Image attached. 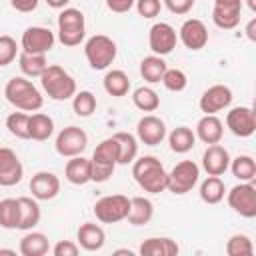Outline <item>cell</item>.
<instances>
[{"mask_svg": "<svg viewBox=\"0 0 256 256\" xmlns=\"http://www.w3.org/2000/svg\"><path fill=\"white\" fill-rule=\"evenodd\" d=\"M132 176L144 192L160 194L168 188V172L156 156H140L132 162Z\"/></svg>", "mask_w": 256, "mask_h": 256, "instance_id": "obj_1", "label": "cell"}, {"mask_svg": "<svg viewBox=\"0 0 256 256\" xmlns=\"http://www.w3.org/2000/svg\"><path fill=\"white\" fill-rule=\"evenodd\" d=\"M4 96L16 110L22 112H38L44 104V96L26 76L10 78L4 86Z\"/></svg>", "mask_w": 256, "mask_h": 256, "instance_id": "obj_2", "label": "cell"}, {"mask_svg": "<svg viewBox=\"0 0 256 256\" xmlns=\"http://www.w3.org/2000/svg\"><path fill=\"white\" fill-rule=\"evenodd\" d=\"M40 84L42 90L48 94V98L56 102L70 100L78 90H76V80L58 64H48L44 72L40 74Z\"/></svg>", "mask_w": 256, "mask_h": 256, "instance_id": "obj_3", "label": "cell"}, {"mask_svg": "<svg viewBox=\"0 0 256 256\" xmlns=\"http://www.w3.org/2000/svg\"><path fill=\"white\" fill-rule=\"evenodd\" d=\"M92 182H106L118 166V144L114 136L104 138L92 152Z\"/></svg>", "mask_w": 256, "mask_h": 256, "instance_id": "obj_4", "label": "cell"}, {"mask_svg": "<svg viewBox=\"0 0 256 256\" xmlns=\"http://www.w3.org/2000/svg\"><path fill=\"white\" fill-rule=\"evenodd\" d=\"M86 36V18L78 8H62L58 14V40L72 48L78 46Z\"/></svg>", "mask_w": 256, "mask_h": 256, "instance_id": "obj_5", "label": "cell"}, {"mask_svg": "<svg viewBox=\"0 0 256 256\" xmlns=\"http://www.w3.org/2000/svg\"><path fill=\"white\" fill-rule=\"evenodd\" d=\"M116 42L106 34H94L84 44V56L92 70H106L116 60Z\"/></svg>", "mask_w": 256, "mask_h": 256, "instance_id": "obj_6", "label": "cell"}, {"mask_svg": "<svg viewBox=\"0 0 256 256\" xmlns=\"http://www.w3.org/2000/svg\"><path fill=\"white\" fill-rule=\"evenodd\" d=\"M128 210H130V198L124 194L102 196L94 204V216L102 224H116L126 220Z\"/></svg>", "mask_w": 256, "mask_h": 256, "instance_id": "obj_7", "label": "cell"}, {"mask_svg": "<svg viewBox=\"0 0 256 256\" xmlns=\"http://www.w3.org/2000/svg\"><path fill=\"white\" fill-rule=\"evenodd\" d=\"M200 178V166L194 160H182L168 172V188L172 194L182 196L188 194Z\"/></svg>", "mask_w": 256, "mask_h": 256, "instance_id": "obj_8", "label": "cell"}, {"mask_svg": "<svg viewBox=\"0 0 256 256\" xmlns=\"http://www.w3.org/2000/svg\"><path fill=\"white\" fill-rule=\"evenodd\" d=\"M226 200L228 206L244 216V218H254L256 216V186L254 182H240L234 188H230V192H226Z\"/></svg>", "mask_w": 256, "mask_h": 256, "instance_id": "obj_9", "label": "cell"}, {"mask_svg": "<svg viewBox=\"0 0 256 256\" xmlns=\"http://www.w3.org/2000/svg\"><path fill=\"white\" fill-rule=\"evenodd\" d=\"M88 146V134L80 128V126H66L58 132L54 148L60 156L64 158H72V156H80Z\"/></svg>", "mask_w": 256, "mask_h": 256, "instance_id": "obj_10", "label": "cell"}, {"mask_svg": "<svg viewBox=\"0 0 256 256\" xmlns=\"http://www.w3.org/2000/svg\"><path fill=\"white\" fill-rule=\"evenodd\" d=\"M54 42H56V36H54V32L50 28L28 26L22 32L20 48L24 52H30V54H48L54 48Z\"/></svg>", "mask_w": 256, "mask_h": 256, "instance_id": "obj_11", "label": "cell"}, {"mask_svg": "<svg viewBox=\"0 0 256 256\" xmlns=\"http://www.w3.org/2000/svg\"><path fill=\"white\" fill-rule=\"evenodd\" d=\"M176 42H178V32L168 22H156V24L150 26V30H148V46H150L152 54L166 56L176 48Z\"/></svg>", "mask_w": 256, "mask_h": 256, "instance_id": "obj_12", "label": "cell"}, {"mask_svg": "<svg viewBox=\"0 0 256 256\" xmlns=\"http://www.w3.org/2000/svg\"><path fill=\"white\" fill-rule=\"evenodd\" d=\"M228 130L238 138H248L256 130V114L250 106H236L226 114Z\"/></svg>", "mask_w": 256, "mask_h": 256, "instance_id": "obj_13", "label": "cell"}, {"mask_svg": "<svg viewBox=\"0 0 256 256\" xmlns=\"http://www.w3.org/2000/svg\"><path fill=\"white\" fill-rule=\"evenodd\" d=\"M178 40L192 52L202 50L208 44V28L202 20L198 18H188L182 22L180 30H178Z\"/></svg>", "mask_w": 256, "mask_h": 256, "instance_id": "obj_14", "label": "cell"}, {"mask_svg": "<svg viewBox=\"0 0 256 256\" xmlns=\"http://www.w3.org/2000/svg\"><path fill=\"white\" fill-rule=\"evenodd\" d=\"M24 176V166L18 158V154L12 148L2 146L0 148V186L10 188L20 184Z\"/></svg>", "mask_w": 256, "mask_h": 256, "instance_id": "obj_15", "label": "cell"}, {"mask_svg": "<svg viewBox=\"0 0 256 256\" xmlns=\"http://www.w3.org/2000/svg\"><path fill=\"white\" fill-rule=\"evenodd\" d=\"M232 90L224 84H214L210 88H206L200 96V110L204 114H218L220 110H226L232 104Z\"/></svg>", "mask_w": 256, "mask_h": 256, "instance_id": "obj_16", "label": "cell"}, {"mask_svg": "<svg viewBox=\"0 0 256 256\" xmlns=\"http://www.w3.org/2000/svg\"><path fill=\"white\" fill-rule=\"evenodd\" d=\"M136 138L146 146H158L166 138V124L154 114H146L136 124Z\"/></svg>", "mask_w": 256, "mask_h": 256, "instance_id": "obj_17", "label": "cell"}, {"mask_svg": "<svg viewBox=\"0 0 256 256\" xmlns=\"http://www.w3.org/2000/svg\"><path fill=\"white\" fill-rule=\"evenodd\" d=\"M230 154L224 146L218 144H208V148L202 154V168L208 176H222L228 166H230Z\"/></svg>", "mask_w": 256, "mask_h": 256, "instance_id": "obj_18", "label": "cell"}, {"mask_svg": "<svg viewBox=\"0 0 256 256\" xmlns=\"http://www.w3.org/2000/svg\"><path fill=\"white\" fill-rule=\"evenodd\" d=\"M30 192L36 200H52L60 192V178L54 172L40 170L30 180Z\"/></svg>", "mask_w": 256, "mask_h": 256, "instance_id": "obj_19", "label": "cell"}, {"mask_svg": "<svg viewBox=\"0 0 256 256\" xmlns=\"http://www.w3.org/2000/svg\"><path fill=\"white\" fill-rule=\"evenodd\" d=\"M196 138L204 144H218L224 136V124L216 114H204L196 124Z\"/></svg>", "mask_w": 256, "mask_h": 256, "instance_id": "obj_20", "label": "cell"}, {"mask_svg": "<svg viewBox=\"0 0 256 256\" xmlns=\"http://www.w3.org/2000/svg\"><path fill=\"white\" fill-rule=\"evenodd\" d=\"M64 176L74 186H84V184L92 182V164H90V160L84 158L82 154L80 156H72L66 162Z\"/></svg>", "mask_w": 256, "mask_h": 256, "instance_id": "obj_21", "label": "cell"}, {"mask_svg": "<svg viewBox=\"0 0 256 256\" xmlns=\"http://www.w3.org/2000/svg\"><path fill=\"white\" fill-rule=\"evenodd\" d=\"M76 238H78V246L88 250V252H96L104 246L106 242V232L102 226L94 224V222H84L80 224L78 232H76Z\"/></svg>", "mask_w": 256, "mask_h": 256, "instance_id": "obj_22", "label": "cell"}, {"mask_svg": "<svg viewBox=\"0 0 256 256\" xmlns=\"http://www.w3.org/2000/svg\"><path fill=\"white\" fill-rule=\"evenodd\" d=\"M138 252L142 256H176L180 252V246L176 244V240L166 238V236H154V238H146Z\"/></svg>", "mask_w": 256, "mask_h": 256, "instance_id": "obj_23", "label": "cell"}, {"mask_svg": "<svg viewBox=\"0 0 256 256\" xmlns=\"http://www.w3.org/2000/svg\"><path fill=\"white\" fill-rule=\"evenodd\" d=\"M18 200V210H20V218H18V230H32L34 226H38L40 222V206L38 200L32 196H20Z\"/></svg>", "mask_w": 256, "mask_h": 256, "instance_id": "obj_24", "label": "cell"}, {"mask_svg": "<svg viewBox=\"0 0 256 256\" xmlns=\"http://www.w3.org/2000/svg\"><path fill=\"white\" fill-rule=\"evenodd\" d=\"M18 250L22 256H44L48 254L50 250V242H48V236L42 234V232H34V230H28L20 244H18Z\"/></svg>", "mask_w": 256, "mask_h": 256, "instance_id": "obj_25", "label": "cell"}, {"mask_svg": "<svg viewBox=\"0 0 256 256\" xmlns=\"http://www.w3.org/2000/svg\"><path fill=\"white\" fill-rule=\"evenodd\" d=\"M152 216H154V204L148 198H144V196L130 198V210H128L126 220L132 226H144L152 220Z\"/></svg>", "mask_w": 256, "mask_h": 256, "instance_id": "obj_26", "label": "cell"}, {"mask_svg": "<svg viewBox=\"0 0 256 256\" xmlns=\"http://www.w3.org/2000/svg\"><path fill=\"white\" fill-rule=\"evenodd\" d=\"M28 132H30V140L44 142L54 134V120L44 112H34L30 114L28 120Z\"/></svg>", "mask_w": 256, "mask_h": 256, "instance_id": "obj_27", "label": "cell"}, {"mask_svg": "<svg viewBox=\"0 0 256 256\" xmlns=\"http://www.w3.org/2000/svg\"><path fill=\"white\" fill-rule=\"evenodd\" d=\"M168 144H170V150L176 152V154H186L194 148L196 144V134L192 128L188 126H178L174 128L170 134H168Z\"/></svg>", "mask_w": 256, "mask_h": 256, "instance_id": "obj_28", "label": "cell"}, {"mask_svg": "<svg viewBox=\"0 0 256 256\" xmlns=\"http://www.w3.org/2000/svg\"><path fill=\"white\" fill-rule=\"evenodd\" d=\"M118 144V164H130L138 156V138L130 132H116L112 134Z\"/></svg>", "mask_w": 256, "mask_h": 256, "instance_id": "obj_29", "label": "cell"}, {"mask_svg": "<svg viewBox=\"0 0 256 256\" xmlns=\"http://www.w3.org/2000/svg\"><path fill=\"white\" fill-rule=\"evenodd\" d=\"M18 66L26 78H40V74L48 66V60H46V54H30L22 50L18 54Z\"/></svg>", "mask_w": 256, "mask_h": 256, "instance_id": "obj_30", "label": "cell"}, {"mask_svg": "<svg viewBox=\"0 0 256 256\" xmlns=\"http://www.w3.org/2000/svg\"><path fill=\"white\" fill-rule=\"evenodd\" d=\"M102 84H104V90L110 96H116V98L126 96L128 90H130V78H128V74L124 70H118V68L108 70L106 76H104V80H102Z\"/></svg>", "mask_w": 256, "mask_h": 256, "instance_id": "obj_31", "label": "cell"}, {"mask_svg": "<svg viewBox=\"0 0 256 256\" xmlns=\"http://www.w3.org/2000/svg\"><path fill=\"white\" fill-rule=\"evenodd\" d=\"M200 200L206 204H218L224 200L226 196V186L224 180L220 176H208L202 184H200Z\"/></svg>", "mask_w": 256, "mask_h": 256, "instance_id": "obj_32", "label": "cell"}, {"mask_svg": "<svg viewBox=\"0 0 256 256\" xmlns=\"http://www.w3.org/2000/svg\"><path fill=\"white\" fill-rule=\"evenodd\" d=\"M166 68H168V66H166L164 58L158 56V54H150V56L142 58V62H140V74H142V78H144L146 82H150V84L160 82L162 76H164V72H166Z\"/></svg>", "mask_w": 256, "mask_h": 256, "instance_id": "obj_33", "label": "cell"}, {"mask_svg": "<svg viewBox=\"0 0 256 256\" xmlns=\"http://www.w3.org/2000/svg\"><path fill=\"white\" fill-rule=\"evenodd\" d=\"M228 168L232 170V174L240 182H254V178H256V162L248 154H240L234 160H230V166Z\"/></svg>", "mask_w": 256, "mask_h": 256, "instance_id": "obj_34", "label": "cell"}, {"mask_svg": "<svg viewBox=\"0 0 256 256\" xmlns=\"http://www.w3.org/2000/svg\"><path fill=\"white\" fill-rule=\"evenodd\" d=\"M132 102L142 112H156L160 106V96L150 86H140L132 92Z\"/></svg>", "mask_w": 256, "mask_h": 256, "instance_id": "obj_35", "label": "cell"}, {"mask_svg": "<svg viewBox=\"0 0 256 256\" xmlns=\"http://www.w3.org/2000/svg\"><path fill=\"white\" fill-rule=\"evenodd\" d=\"M96 96L90 92V90H80V92H76L74 96H72V110H74V114L76 116H80V118H88V116H92L94 114V110H96Z\"/></svg>", "mask_w": 256, "mask_h": 256, "instance_id": "obj_36", "label": "cell"}, {"mask_svg": "<svg viewBox=\"0 0 256 256\" xmlns=\"http://www.w3.org/2000/svg\"><path fill=\"white\" fill-rule=\"evenodd\" d=\"M18 200L16 198H4L0 200V226L6 230H16L18 228Z\"/></svg>", "mask_w": 256, "mask_h": 256, "instance_id": "obj_37", "label": "cell"}, {"mask_svg": "<svg viewBox=\"0 0 256 256\" xmlns=\"http://www.w3.org/2000/svg\"><path fill=\"white\" fill-rule=\"evenodd\" d=\"M240 12H242V10L214 6V8H212V22H214L218 28H222V30H234V28L240 24Z\"/></svg>", "mask_w": 256, "mask_h": 256, "instance_id": "obj_38", "label": "cell"}, {"mask_svg": "<svg viewBox=\"0 0 256 256\" xmlns=\"http://www.w3.org/2000/svg\"><path fill=\"white\" fill-rule=\"evenodd\" d=\"M28 120H30V114L26 112H12L8 114L6 118V128L8 132L14 136V138H20V140H30V132H28Z\"/></svg>", "mask_w": 256, "mask_h": 256, "instance_id": "obj_39", "label": "cell"}, {"mask_svg": "<svg viewBox=\"0 0 256 256\" xmlns=\"http://www.w3.org/2000/svg\"><path fill=\"white\" fill-rule=\"evenodd\" d=\"M226 254L228 256H252L254 254V244H252L250 236L232 234L226 242Z\"/></svg>", "mask_w": 256, "mask_h": 256, "instance_id": "obj_40", "label": "cell"}, {"mask_svg": "<svg viewBox=\"0 0 256 256\" xmlns=\"http://www.w3.org/2000/svg\"><path fill=\"white\" fill-rule=\"evenodd\" d=\"M160 82L170 92H182L188 86V76L180 68H166V72H164V76H162Z\"/></svg>", "mask_w": 256, "mask_h": 256, "instance_id": "obj_41", "label": "cell"}, {"mask_svg": "<svg viewBox=\"0 0 256 256\" xmlns=\"http://www.w3.org/2000/svg\"><path fill=\"white\" fill-rule=\"evenodd\" d=\"M16 56H18L16 40L12 36H8V34H0V68L12 64Z\"/></svg>", "mask_w": 256, "mask_h": 256, "instance_id": "obj_42", "label": "cell"}, {"mask_svg": "<svg viewBox=\"0 0 256 256\" xmlns=\"http://www.w3.org/2000/svg\"><path fill=\"white\" fill-rule=\"evenodd\" d=\"M134 6L138 10V14L142 18H146V20L156 18L160 14V10H162V2L160 0H136Z\"/></svg>", "mask_w": 256, "mask_h": 256, "instance_id": "obj_43", "label": "cell"}, {"mask_svg": "<svg viewBox=\"0 0 256 256\" xmlns=\"http://www.w3.org/2000/svg\"><path fill=\"white\" fill-rule=\"evenodd\" d=\"M78 252H80V246L76 242H72V240H60L52 248L54 256H76Z\"/></svg>", "mask_w": 256, "mask_h": 256, "instance_id": "obj_44", "label": "cell"}, {"mask_svg": "<svg viewBox=\"0 0 256 256\" xmlns=\"http://www.w3.org/2000/svg\"><path fill=\"white\" fill-rule=\"evenodd\" d=\"M194 2H196V0H164V6H166L172 14L184 16V14H188V12L192 10Z\"/></svg>", "mask_w": 256, "mask_h": 256, "instance_id": "obj_45", "label": "cell"}, {"mask_svg": "<svg viewBox=\"0 0 256 256\" xmlns=\"http://www.w3.org/2000/svg\"><path fill=\"white\" fill-rule=\"evenodd\" d=\"M134 2L136 0H106V6L116 14H126L134 8Z\"/></svg>", "mask_w": 256, "mask_h": 256, "instance_id": "obj_46", "label": "cell"}, {"mask_svg": "<svg viewBox=\"0 0 256 256\" xmlns=\"http://www.w3.org/2000/svg\"><path fill=\"white\" fill-rule=\"evenodd\" d=\"M38 2H40V0H10L12 8H14V10H18V12H22V14L34 12V10H36V6H38Z\"/></svg>", "mask_w": 256, "mask_h": 256, "instance_id": "obj_47", "label": "cell"}, {"mask_svg": "<svg viewBox=\"0 0 256 256\" xmlns=\"http://www.w3.org/2000/svg\"><path fill=\"white\" fill-rule=\"evenodd\" d=\"M214 6H220V8H234V10H242V0H214Z\"/></svg>", "mask_w": 256, "mask_h": 256, "instance_id": "obj_48", "label": "cell"}, {"mask_svg": "<svg viewBox=\"0 0 256 256\" xmlns=\"http://www.w3.org/2000/svg\"><path fill=\"white\" fill-rule=\"evenodd\" d=\"M246 36H248V40L256 42V18H252V20L246 24Z\"/></svg>", "mask_w": 256, "mask_h": 256, "instance_id": "obj_49", "label": "cell"}, {"mask_svg": "<svg viewBox=\"0 0 256 256\" xmlns=\"http://www.w3.org/2000/svg\"><path fill=\"white\" fill-rule=\"evenodd\" d=\"M68 2H70V0H46V4H48L50 8H54V10H62V8H66Z\"/></svg>", "mask_w": 256, "mask_h": 256, "instance_id": "obj_50", "label": "cell"}, {"mask_svg": "<svg viewBox=\"0 0 256 256\" xmlns=\"http://www.w3.org/2000/svg\"><path fill=\"white\" fill-rule=\"evenodd\" d=\"M246 4H248V8H250L252 12H256V0H246Z\"/></svg>", "mask_w": 256, "mask_h": 256, "instance_id": "obj_51", "label": "cell"}, {"mask_svg": "<svg viewBox=\"0 0 256 256\" xmlns=\"http://www.w3.org/2000/svg\"><path fill=\"white\" fill-rule=\"evenodd\" d=\"M114 254H128V256H132L134 252H132V250H116Z\"/></svg>", "mask_w": 256, "mask_h": 256, "instance_id": "obj_52", "label": "cell"}, {"mask_svg": "<svg viewBox=\"0 0 256 256\" xmlns=\"http://www.w3.org/2000/svg\"><path fill=\"white\" fill-rule=\"evenodd\" d=\"M0 254H16L14 250H8V248H0Z\"/></svg>", "mask_w": 256, "mask_h": 256, "instance_id": "obj_53", "label": "cell"}]
</instances>
